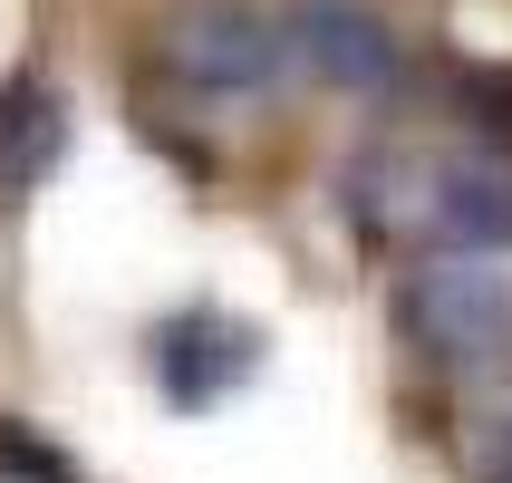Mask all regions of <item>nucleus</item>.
I'll use <instances>...</instances> for the list:
<instances>
[{
	"label": "nucleus",
	"instance_id": "f257e3e1",
	"mask_svg": "<svg viewBox=\"0 0 512 483\" xmlns=\"http://www.w3.org/2000/svg\"><path fill=\"white\" fill-rule=\"evenodd\" d=\"M406 329L445 368H512V242L435 252L426 271H406Z\"/></svg>",
	"mask_w": 512,
	"mask_h": 483
},
{
	"label": "nucleus",
	"instance_id": "f03ea898",
	"mask_svg": "<svg viewBox=\"0 0 512 483\" xmlns=\"http://www.w3.org/2000/svg\"><path fill=\"white\" fill-rule=\"evenodd\" d=\"M165 68L203 97H261L281 78V29L261 10H242V0H203L165 29Z\"/></svg>",
	"mask_w": 512,
	"mask_h": 483
},
{
	"label": "nucleus",
	"instance_id": "7ed1b4c3",
	"mask_svg": "<svg viewBox=\"0 0 512 483\" xmlns=\"http://www.w3.org/2000/svg\"><path fill=\"white\" fill-rule=\"evenodd\" d=\"M252 368H261V339L242 319H223V310H174L155 329V387L174 406H223Z\"/></svg>",
	"mask_w": 512,
	"mask_h": 483
},
{
	"label": "nucleus",
	"instance_id": "20e7f679",
	"mask_svg": "<svg viewBox=\"0 0 512 483\" xmlns=\"http://www.w3.org/2000/svg\"><path fill=\"white\" fill-rule=\"evenodd\" d=\"M290 49L310 58L319 78H339V87H387L397 78V29L368 20L358 0H300V10H290Z\"/></svg>",
	"mask_w": 512,
	"mask_h": 483
},
{
	"label": "nucleus",
	"instance_id": "39448f33",
	"mask_svg": "<svg viewBox=\"0 0 512 483\" xmlns=\"http://www.w3.org/2000/svg\"><path fill=\"white\" fill-rule=\"evenodd\" d=\"M58 155H68V97H58L39 68L0 78V194H29V184H49Z\"/></svg>",
	"mask_w": 512,
	"mask_h": 483
},
{
	"label": "nucleus",
	"instance_id": "423d86ee",
	"mask_svg": "<svg viewBox=\"0 0 512 483\" xmlns=\"http://www.w3.org/2000/svg\"><path fill=\"white\" fill-rule=\"evenodd\" d=\"M464 474L474 483H512V406H493V416L464 426Z\"/></svg>",
	"mask_w": 512,
	"mask_h": 483
},
{
	"label": "nucleus",
	"instance_id": "0eeeda50",
	"mask_svg": "<svg viewBox=\"0 0 512 483\" xmlns=\"http://www.w3.org/2000/svg\"><path fill=\"white\" fill-rule=\"evenodd\" d=\"M0 474H10V483H78L68 464L49 455V445H39V435H29V426H0Z\"/></svg>",
	"mask_w": 512,
	"mask_h": 483
}]
</instances>
